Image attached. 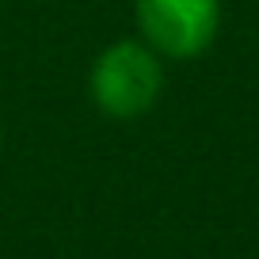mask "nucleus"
<instances>
[{
  "label": "nucleus",
  "mask_w": 259,
  "mask_h": 259,
  "mask_svg": "<svg viewBox=\"0 0 259 259\" xmlns=\"http://www.w3.org/2000/svg\"><path fill=\"white\" fill-rule=\"evenodd\" d=\"M88 92H92V103L107 118H118V122L141 118L145 111H153V103L164 92L160 54L153 46H145L141 38L111 42L92 61Z\"/></svg>",
  "instance_id": "obj_1"
},
{
  "label": "nucleus",
  "mask_w": 259,
  "mask_h": 259,
  "mask_svg": "<svg viewBox=\"0 0 259 259\" xmlns=\"http://www.w3.org/2000/svg\"><path fill=\"white\" fill-rule=\"evenodd\" d=\"M134 16L145 46L171 61H191L218 38L221 0H134Z\"/></svg>",
  "instance_id": "obj_2"
}]
</instances>
